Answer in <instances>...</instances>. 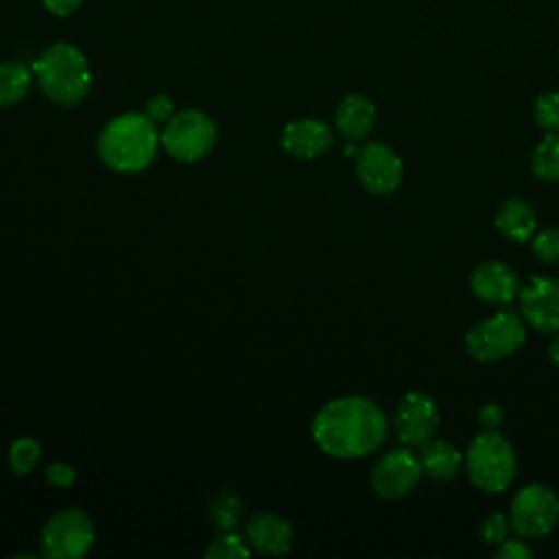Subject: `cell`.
I'll return each instance as SVG.
<instances>
[{
    "mask_svg": "<svg viewBox=\"0 0 559 559\" xmlns=\"http://www.w3.org/2000/svg\"><path fill=\"white\" fill-rule=\"evenodd\" d=\"M389 424L384 411L362 395H343L330 400L312 419L314 443L332 459L352 461L376 452Z\"/></svg>",
    "mask_w": 559,
    "mask_h": 559,
    "instance_id": "6da1fadb",
    "label": "cell"
},
{
    "mask_svg": "<svg viewBox=\"0 0 559 559\" xmlns=\"http://www.w3.org/2000/svg\"><path fill=\"white\" fill-rule=\"evenodd\" d=\"M159 135L146 114L129 111L111 118L96 142L98 157L116 173L144 170L157 153Z\"/></svg>",
    "mask_w": 559,
    "mask_h": 559,
    "instance_id": "7a4b0ae2",
    "label": "cell"
},
{
    "mask_svg": "<svg viewBox=\"0 0 559 559\" xmlns=\"http://www.w3.org/2000/svg\"><path fill=\"white\" fill-rule=\"evenodd\" d=\"M33 74L44 96L63 107L81 103L92 85L87 59L72 44L66 41L48 46L33 63Z\"/></svg>",
    "mask_w": 559,
    "mask_h": 559,
    "instance_id": "3957f363",
    "label": "cell"
},
{
    "mask_svg": "<svg viewBox=\"0 0 559 559\" xmlns=\"http://www.w3.org/2000/svg\"><path fill=\"white\" fill-rule=\"evenodd\" d=\"M465 469L478 489L502 493L511 487L518 472L515 450L498 430H483L465 452Z\"/></svg>",
    "mask_w": 559,
    "mask_h": 559,
    "instance_id": "277c9868",
    "label": "cell"
},
{
    "mask_svg": "<svg viewBox=\"0 0 559 559\" xmlns=\"http://www.w3.org/2000/svg\"><path fill=\"white\" fill-rule=\"evenodd\" d=\"M526 341L524 319L515 312H496L472 325L463 338L465 352L478 362H493L515 354Z\"/></svg>",
    "mask_w": 559,
    "mask_h": 559,
    "instance_id": "5b68a950",
    "label": "cell"
},
{
    "mask_svg": "<svg viewBox=\"0 0 559 559\" xmlns=\"http://www.w3.org/2000/svg\"><path fill=\"white\" fill-rule=\"evenodd\" d=\"M509 522L520 537H546L559 524V496L542 483L520 487L509 504Z\"/></svg>",
    "mask_w": 559,
    "mask_h": 559,
    "instance_id": "8992f818",
    "label": "cell"
},
{
    "mask_svg": "<svg viewBox=\"0 0 559 559\" xmlns=\"http://www.w3.org/2000/svg\"><path fill=\"white\" fill-rule=\"evenodd\" d=\"M159 142L173 159L197 162L212 151L216 142V124L199 109H183L166 122Z\"/></svg>",
    "mask_w": 559,
    "mask_h": 559,
    "instance_id": "52a82bcc",
    "label": "cell"
},
{
    "mask_svg": "<svg viewBox=\"0 0 559 559\" xmlns=\"http://www.w3.org/2000/svg\"><path fill=\"white\" fill-rule=\"evenodd\" d=\"M94 544V524L83 509L57 511L41 531V552L48 559H79Z\"/></svg>",
    "mask_w": 559,
    "mask_h": 559,
    "instance_id": "ba28073f",
    "label": "cell"
},
{
    "mask_svg": "<svg viewBox=\"0 0 559 559\" xmlns=\"http://www.w3.org/2000/svg\"><path fill=\"white\" fill-rule=\"evenodd\" d=\"M421 474L424 469H421L419 456L413 454L406 445V448L384 452L373 463L369 483L373 493L380 496L382 500H400L417 487Z\"/></svg>",
    "mask_w": 559,
    "mask_h": 559,
    "instance_id": "9c48e42d",
    "label": "cell"
},
{
    "mask_svg": "<svg viewBox=\"0 0 559 559\" xmlns=\"http://www.w3.org/2000/svg\"><path fill=\"white\" fill-rule=\"evenodd\" d=\"M439 421L441 419L435 400L421 391H408L402 395L393 415L397 439L408 448H421L435 439Z\"/></svg>",
    "mask_w": 559,
    "mask_h": 559,
    "instance_id": "30bf717a",
    "label": "cell"
},
{
    "mask_svg": "<svg viewBox=\"0 0 559 559\" xmlns=\"http://www.w3.org/2000/svg\"><path fill=\"white\" fill-rule=\"evenodd\" d=\"M356 175L367 192L384 197L400 188L404 166L389 144L367 142L356 153Z\"/></svg>",
    "mask_w": 559,
    "mask_h": 559,
    "instance_id": "8fae6325",
    "label": "cell"
},
{
    "mask_svg": "<svg viewBox=\"0 0 559 559\" xmlns=\"http://www.w3.org/2000/svg\"><path fill=\"white\" fill-rule=\"evenodd\" d=\"M520 317L537 332L559 334V282L533 275L520 290Z\"/></svg>",
    "mask_w": 559,
    "mask_h": 559,
    "instance_id": "7c38bea8",
    "label": "cell"
},
{
    "mask_svg": "<svg viewBox=\"0 0 559 559\" xmlns=\"http://www.w3.org/2000/svg\"><path fill=\"white\" fill-rule=\"evenodd\" d=\"M469 290L485 304L504 306L520 295L522 284L518 273L507 262L485 260L472 269Z\"/></svg>",
    "mask_w": 559,
    "mask_h": 559,
    "instance_id": "4fadbf2b",
    "label": "cell"
},
{
    "mask_svg": "<svg viewBox=\"0 0 559 559\" xmlns=\"http://www.w3.org/2000/svg\"><path fill=\"white\" fill-rule=\"evenodd\" d=\"M334 142L332 129L314 118H299L284 127L282 146L299 159H314L323 155Z\"/></svg>",
    "mask_w": 559,
    "mask_h": 559,
    "instance_id": "5bb4252c",
    "label": "cell"
},
{
    "mask_svg": "<svg viewBox=\"0 0 559 559\" xmlns=\"http://www.w3.org/2000/svg\"><path fill=\"white\" fill-rule=\"evenodd\" d=\"M251 548L264 555H284L293 546L290 524L275 513H255L245 528Z\"/></svg>",
    "mask_w": 559,
    "mask_h": 559,
    "instance_id": "9a60e30c",
    "label": "cell"
},
{
    "mask_svg": "<svg viewBox=\"0 0 559 559\" xmlns=\"http://www.w3.org/2000/svg\"><path fill=\"white\" fill-rule=\"evenodd\" d=\"M334 122L345 140H365L376 124V107L362 94H347L336 107Z\"/></svg>",
    "mask_w": 559,
    "mask_h": 559,
    "instance_id": "2e32d148",
    "label": "cell"
},
{
    "mask_svg": "<svg viewBox=\"0 0 559 559\" xmlns=\"http://www.w3.org/2000/svg\"><path fill=\"white\" fill-rule=\"evenodd\" d=\"M493 225L511 242H526L533 238L537 227V216L533 207L522 199H507L498 205L493 214Z\"/></svg>",
    "mask_w": 559,
    "mask_h": 559,
    "instance_id": "e0dca14e",
    "label": "cell"
},
{
    "mask_svg": "<svg viewBox=\"0 0 559 559\" xmlns=\"http://www.w3.org/2000/svg\"><path fill=\"white\" fill-rule=\"evenodd\" d=\"M419 463L426 476L439 483H448L456 478L459 472L465 467V454H461V450L450 441L430 439L421 445Z\"/></svg>",
    "mask_w": 559,
    "mask_h": 559,
    "instance_id": "ac0fdd59",
    "label": "cell"
},
{
    "mask_svg": "<svg viewBox=\"0 0 559 559\" xmlns=\"http://www.w3.org/2000/svg\"><path fill=\"white\" fill-rule=\"evenodd\" d=\"M33 74L20 61H0V107L22 100L31 90Z\"/></svg>",
    "mask_w": 559,
    "mask_h": 559,
    "instance_id": "d6986e66",
    "label": "cell"
},
{
    "mask_svg": "<svg viewBox=\"0 0 559 559\" xmlns=\"http://www.w3.org/2000/svg\"><path fill=\"white\" fill-rule=\"evenodd\" d=\"M531 170L537 179L559 181V131H548L531 153Z\"/></svg>",
    "mask_w": 559,
    "mask_h": 559,
    "instance_id": "ffe728a7",
    "label": "cell"
},
{
    "mask_svg": "<svg viewBox=\"0 0 559 559\" xmlns=\"http://www.w3.org/2000/svg\"><path fill=\"white\" fill-rule=\"evenodd\" d=\"M240 515H242V507H240V500L234 493L221 491L212 498L210 518L218 528L231 531L240 522Z\"/></svg>",
    "mask_w": 559,
    "mask_h": 559,
    "instance_id": "44dd1931",
    "label": "cell"
},
{
    "mask_svg": "<svg viewBox=\"0 0 559 559\" xmlns=\"http://www.w3.org/2000/svg\"><path fill=\"white\" fill-rule=\"evenodd\" d=\"M41 456V448L31 437H20L9 448V465L15 474H28Z\"/></svg>",
    "mask_w": 559,
    "mask_h": 559,
    "instance_id": "7402d4cb",
    "label": "cell"
},
{
    "mask_svg": "<svg viewBox=\"0 0 559 559\" xmlns=\"http://www.w3.org/2000/svg\"><path fill=\"white\" fill-rule=\"evenodd\" d=\"M205 557L207 559H236V557H249V548L245 546V542L231 533V531H225L221 535H216L207 550H205Z\"/></svg>",
    "mask_w": 559,
    "mask_h": 559,
    "instance_id": "603a6c76",
    "label": "cell"
},
{
    "mask_svg": "<svg viewBox=\"0 0 559 559\" xmlns=\"http://www.w3.org/2000/svg\"><path fill=\"white\" fill-rule=\"evenodd\" d=\"M531 251L544 264H559V229L546 227L533 234Z\"/></svg>",
    "mask_w": 559,
    "mask_h": 559,
    "instance_id": "cb8c5ba5",
    "label": "cell"
},
{
    "mask_svg": "<svg viewBox=\"0 0 559 559\" xmlns=\"http://www.w3.org/2000/svg\"><path fill=\"white\" fill-rule=\"evenodd\" d=\"M535 122L546 131H559V94H542L533 105Z\"/></svg>",
    "mask_w": 559,
    "mask_h": 559,
    "instance_id": "d4e9b609",
    "label": "cell"
},
{
    "mask_svg": "<svg viewBox=\"0 0 559 559\" xmlns=\"http://www.w3.org/2000/svg\"><path fill=\"white\" fill-rule=\"evenodd\" d=\"M509 531H511V522H509V515L504 513H491L480 522V537L487 544L498 546L502 539L509 537Z\"/></svg>",
    "mask_w": 559,
    "mask_h": 559,
    "instance_id": "484cf974",
    "label": "cell"
},
{
    "mask_svg": "<svg viewBox=\"0 0 559 559\" xmlns=\"http://www.w3.org/2000/svg\"><path fill=\"white\" fill-rule=\"evenodd\" d=\"M531 555H533V550L528 548V544L518 537L502 539L493 552V557H498V559H528Z\"/></svg>",
    "mask_w": 559,
    "mask_h": 559,
    "instance_id": "4316f807",
    "label": "cell"
},
{
    "mask_svg": "<svg viewBox=\"0 0 559 559\" xmlns=\"http://www.w3.org/2000/svg\"><path fill=\"white\" fill-rule=\"evenodd\" d=\"M155 124L157 122H168L175 114H173V100L166 94H157L146 103V111H144Z\"/></svg>",
    "mask_w": 559,
    "mask_h": 559,
    "instance_id": "83f0119b",
    "label": "cell"
},
{
    "mask_svg": "<svg viewBox=\"0 0 559 559\" xmlns=\"http://www.w3.org/2000/svg\"><path fill=\"white\" fill-rule=\"evenodd\" d=\"M504 421V411L500 404L496 402H487L480 406L478 411V424L483 426V430H498Z\"/></svg>",
    "mask_w": 559,
    "mask_h": 559,
    "instance_id": "f1b7e54d",
    "label": "cell"
},
{
    "mask_svg": "<svg viewBox=\"0 0 559 559\" xmlns=\"http://www.w3.org/2000/svg\"><path fill=\"white\" fill-rule=\"evenodd\" d=\"M44 476L55 487H70L74 483V478H76L74 469L70 465H66V463H50V465H46Z\"/></svg>",
    "mask_w": 559,
    "mask_h": 559,
    "instance_id": "f546056e",
    "label": "cell"
},
{
    "mask_svg": "<svg viewBox=\"0 0 559 559\" xmlns=\"http://www.w3.org/2000/svg\"><path fill=\"white\" fill-rule=\"evenodd\" d=\"M41 2H44V7H46L52 15L66 17V15L74 13V11L81 7L83 0H41Z\"/></svg>",
    "mask_w": 559,
    "mask_h": 559,
    "instance_id": "4dcf8cb0",
    "label": "cell"
},
{
    "mask_svg": "<svg viewBox=\"0 0 559 559\" xmlns=\"http://www.w3.org/2000/svg\"><path fill=\"white\" fill-rule=\"evenodd\" d=\"M548 358L555 367H559V334H555V338L548 345Z\"/></svg>",
    "mask_w": 559,
    "mask_h": 559,
    "instance_id": "1f68e13d",
    "label": "cell"
}]
</instances>
